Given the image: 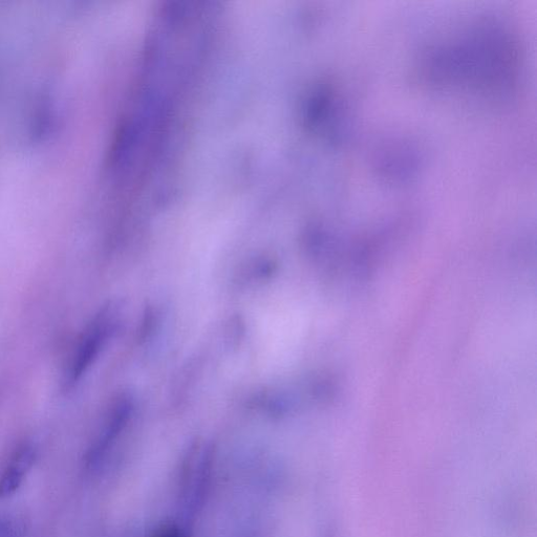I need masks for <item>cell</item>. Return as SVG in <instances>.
<instances>
[{
	"label": "cell",
	"instance_id": "5b68a950",
	"mask_svg": "<svg viewBox=\"0 0 537 537\" xmlns=\"http://www.w3.org/2000/svg\"><path fill=\"white\" fill-rule=\"evenodd\" d=\"M154 537H187V535L179 527L169 526L158 531Z\"/></svg>",
	"mask_w": 537,
	"mask_h": 537
},
{
	"label": "cell",
	"instance_id": "6da1fadb",
	"mask_svg": "<svg viewBox=\"0 0 537 537\" xmlns=\"http://www.w3.org/2000/svg\"><path fill=\"white\" fill-rule=\"evenodd\" d=\"M119 326V310L104 307L82 333L67 372V383L74 385L87 374L112 339Z\"/></svg>",
	"mask_w": 537,
	"mask_h": 537
},
{
	"label": "cell",
	"instance_id": "277c9868",
	"mask_svg": "<svg viewBox=\"0 0 537 537\" xmlns=\"http://www.w3.org/2000/svg\"><path fill=\"white\" fill-rule=\"evenodd\" d=\"M0 537H21V534L13 523L0 520Z\"/></svg>",
	"mask_w": 537,
	"mask_h": 537
},
{
	"label": "cell",
	"instance_id": "3957f363",
	"mask_svg": "<svg viewBox=\"0 0 537 537\" xmlns=\"http://www.w3.org/2000/svg\"><path fill=\"white\" fill-rule=\"evenodd\" d=\"M36 459L35 449L30 444L16 448L2 476H0V498L12 496L29 474Z\"/></svg>",
	"mask_w": 537,
	"mask_h": 537
},
{
	"label": "cell",
	"instance_id": "7a4b0ae2",
	"mask_svg": "<svg viewBox=\"0 0 537 537\" xmlns=\"http://www.w3.org/2000/svg\"><path fill=\"white\" fill-rule=\"evenodd\" d=\"M134 412V401L130 396L121 395L110 408L109 414L85 456V464L90 469L97 468L130 423Z\"/></svg>",
	"mask_w": 537,
	"mask_h": 537
}]
</instances>
